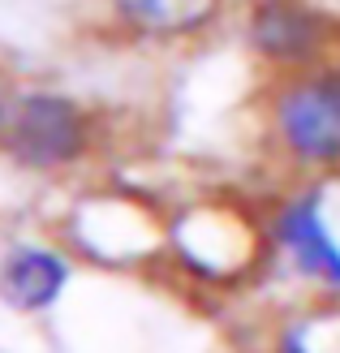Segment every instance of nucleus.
<instances>
[{
    "instance_id": "1",
    "label": "nucleus",
    "mask_w": 340,
    "mask_h": 353,
    "mask_svg": "<svg viewBox=\"0 0 340 353\" xmlns=\"http://www.w3.org/2000/svg\"><path fill=\"white\" fill-rule=\"evenodd\" d=\"M5 151L26 168H61L86 151V117L65 95H22L9 108Z\"/></svg>"
},
{
    "instance_id": "2",
    "label": "nucleus",
    "mask_w": 340,
    "mask_h": 353,
    "mask_svg": "<svg viewBox=\"0 0 340 353\" xmlns=\"http://www.w3.org/2000/svg\"><path fill=\"white\" fill-rule=\"evenodd\" d=\"M280 138L297 160L306 164H336L340 160V74L319 69V74L297 78L276 103Z\"/></svg>"
},
{
    "instance_id": "3",
    "label": "nucleus",
    "mask_w": 340,
    "mask_h": 353,
    "mask_svg": "<svg viewBox=\"0 0 340 353\" xmlns=\"http://www.w3.org/2000/svg\"><path fill=\"white\" fill-rule=\"evenodd\" d=\"M332 34L328 13H319L301 0H259L250 13V43L259 57L280 65H306L323 52Z\"/></svg>"
},
{
    "instance_id": "4",
    "label": "nucleus",
    "mask_w": 340,
    "mask_h": 353,
    "mask_svg": "<svg viewBox=\"0 0 340 353\" xmlns=\"http://www.w3.org/2000/svg\"><path fill=\"white\" fill-rule=\"evenodd\" d=\"M65 285H69V263L57 250H43V245H17L0 263V297L13 310L26 314L48 310Z\"/></svg>"
},
{
    "instance_id": "5",
    "label": "nucleus",
    "mask_w": 340,
    "mask_h": 353,
    "mask_svg": "<svg viewBox=\"0 0 340 353\" xmlns=\"http://www.w3.org/2000/svg\"><path fill=\"white\" fill-rule=\"evenodd\" d=\"M319 203H323V194H306V199L289 203L276 220V237H280L284 250L297 259L301 272H310V276L340 289V245L328 237Z\"/></svg>"
},
{
    "instance_id": "6",
    "label": "nucleus",
    "mask_w": 340,
    "mask_h": 353,
    "mask_svg": "<svg viewBox=\"0 0 340 353\" xmlns=\"http://www.w3.org/2000/svg\"><path fill=\"white\" fill-rule=\"evenodd\" d=\"M112 5L134 30L155 34V39H177V34L203 30L224 0H112Z\"/></svg>"
},
{
    "instance_id": "7",
    "label": "nucleus",
    "mask_w": 340,
    "mask_h": 353,
    "mask_svg": "<svg viewBox=\"0 0 340 353\" xmlns=\"http://www.w3.org/2000/svg\"><path fill=\"white\" fill-rule=\"evenodd\" d=\"M9 108H13V103L5 95V86H0V130H5V121H9Z\"/></svg>"
}]
</instances>
